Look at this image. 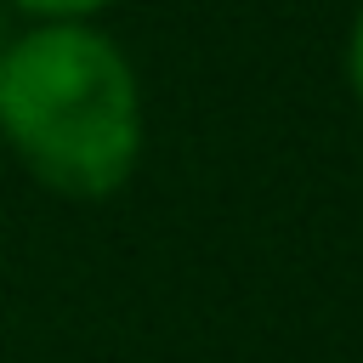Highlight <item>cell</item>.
I'll use <instances>...</instances> for the list:
<instances>
[{"instance_id": "obj_1", "label": "cell", "mask_w": 363, "mask_h": 363, "mask_svg": "<svg viewBox=\"0 0 363 363\" xmlns=\"http://www.w3.org/2000/svg\"><path fill=\"white\" fill-rule=\"evenodd\" d=\"M0 125L51 187L102 199L136 164V79L102 34L40 28L0 62Z\"/></svg>"}, {"instance_id": "obj_3", "label": "cell", "mask_w": 363, "mask_h": 363, "mask_svg": "<svg viewBox=\"0 0 363 363\" xmlns=\"http://www.w3.org/2000/svg\"><path fill=\"white\" fill-rule=\"evenodd\" d=\"M352 85H357V96H363V17H357V28H352Z\"/></svg>"}, {"instance_id": "obj_2", "label": "cell", "mask_w": 363, "mask_h": 363, "mask_svg": "<svg viewBox=\"0 0 363 363\" xmlns=\"http://www.w3.org/2000/svg\"><path fill=\"white\" fill-rule=\"evenodd\" d=\"M28 11H51V17H74V11H91V6H102V0H23Z\"/></svg>"}]
</instances>
